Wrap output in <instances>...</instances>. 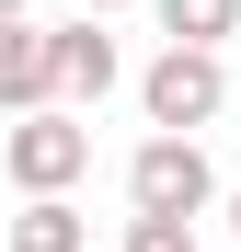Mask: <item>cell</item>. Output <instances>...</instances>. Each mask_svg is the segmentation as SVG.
<instances>
[{
	"label": "cell",
	"mask_w": 241,
	"mask_h": 252,
	"mask_svg": "<svg viewBox=\"0 0 241 252\" xmlns=\"http://www.w3.org/2000/svg\"><path fill=\"white\" fill-rule=\"evenodd\" d=\"M218 206V172H207V138H138L127 149V218H161V229H195Z\"/></svg>",
	"instance_id": "obj_1"
},
{
	"label": "cell",
	"mask_w": 241,
	"mask_h": 252,
	"mask_svg": "<svg viewBox=\"0 0 241 252\" xmlns=\"http://www.w3.org/2000/svg\"><path fill=\"white\" fill-rule=\"evenodd\" d=\"M230 103V69L218 58H195V46H161L138 69V115H149V138H195V126H218Z\"/></svg>",
	"instance_id": "obj_2"
},
{
	"label": "cell",
	"mask_w": 241,
	"mask_h": 252,
	"mask_svg": "<svg viewBox=\"0 0 241 252\" xmlns=\"http://www.w3.org/2000/svg\"><path fill=\"white\" fill-rule=\"evenodd\" d=\"M0 172H12L23 184V206L34 195H69L80 172H92V126H80V115H12V138H0Z\"/></svg>",
	"instance_id": "obj_3"
},
{
	"label": "cell",
	"mask_w": 241,
	"mask_h": 252,
	"mask_svg": "<svg viewBox=\"0 0 241 252\" xmlns=\"http://www.w3.org/2000/svg\"><path fill=\"white\" fill-rule=\"evenodd\" d=\"M115 80H127V58H115V34H103V23H58V34H46V92H58V115L103 103Z\"/></svg>",
	"instance_id": "obj_4"
},
{
	"label": "cell",
	"mask_w": 241,
	"mask_h": 252,
	"mask_svg": "<svg viewBox=\"0 0 241 252\" xmlns=\"http://www.w3.org/2000/svg\"><path fill=\"white\" fill-rule=\"evenodd\" d=\"M46 23H0V115H46Z\"/></svg>",
	"instance_id": "obj_5"
},
{
	"label": "cell",
	"mask_w": 241,
	"mask_h": 252,
	"mask_svg": "<svg viewBox=\"0 0 241 252\" xmlns=\"http://www.w3.org/2000/svg\"><path fill=\"white\" fill-rule=\"evenodd\" d=\"M0 252H92V218H80L69 195H34L0 218Z\"/></svg>",
	"instance_id": "obj_6"
},
{
	"label": "cell",
	"mask_w": 241,
	"mask_h": 252,
	"mask_svg": "<svg viewBox=\"0 0 241 252\" xmlns=\"http://www.w3.org/2000/svg\"><path fill=\"white\" fill-rule=\"evenodd\" d=\"M149 23H161V46H195V58H218L230 34H241V0H149Z\"/></svg>",
	"instance_id": "obj_7"
},
{
	"label": "cell",
	"mask_w": 241,
	"mask_h": 252,
	"mask_svg": "<svg viewBox=\"0 0 241 252\" xmlns=\"http://www.w3.org/2000/svg\"><path fill=\"white\" fill-rule=\"evenodd\" d=\"M127 252H195V229H161V218H127Z\"/></svg>",
	"instance_id": "obj_8"
},
{
	"label": "cell",
	"mask_w": 241,
	"mask_h": 252,
	"mask_svg": "<svg viewBox=\"0 0 241 252\" xmlns=\"http://www.w3.org/2000/svg\"><path fill=\"white\" fill-rule=\"evenodd\" d=\"M103 12H127V0H80V23H103Z\"/></svg>",
	"instance_id": "obj_9"
},
{
	"label": "cell",
	"mask_w": 241,
	"mask_h": 252,
	"mask_svg": "<svg viewBox=\"0 0 241 252\" xmlns=\"http://www.w3.org/2000/svg\"><path fill=\"white\" fill-rule=\"evenodd\" d=\"M0 23H34V0H0Z\"/></svg>",
	"instance_id": "obj_10"
},
{
	"label": "cell",
	"mask_w": 241,
	"mask_h": 252,
	"mask_svg": "<svg viewBox=\"0 0 241 252\" xmlns=\"http://www.w3.org/2000/svg\"><path fill=\"white\" fill-rule=\"evenodd\" d=\"M230 229H241V184H230Z\"/></svg>",
	"instance_id": "obj_11"
}]
</instances>
